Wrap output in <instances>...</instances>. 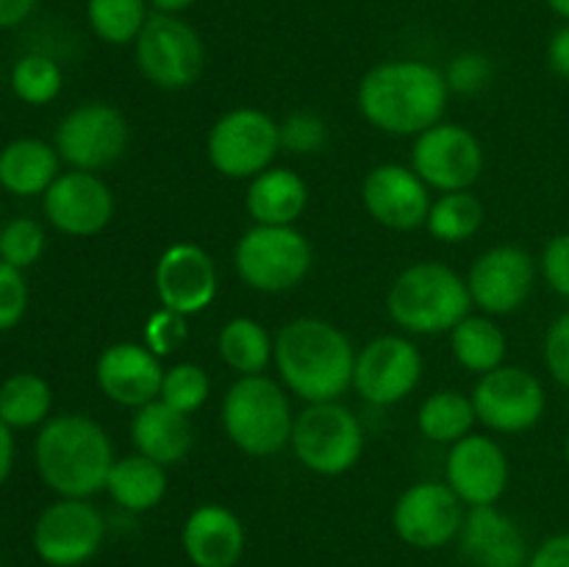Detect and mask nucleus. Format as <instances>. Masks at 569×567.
<instances>
[{
    "mask_svg": "<svg viewBox=\"0 0 569 567\" xmlns=\"http://www.w3.org/2000/svg\"><path fill=\"white\" fill-rule=\"evenodd\" d=\"M448 81L439 67L417 59H389L365 72L359 109L367 122L395 137H420L442 122Z\"/></svg>",
    "mask_w": 569,
    "mask_h": 567,
    "instance_id": "1",
    "label": "nucleus"
},
{
    "mask_svg": "<svg viewBox=\"0 0 569 567\" xmlns=\"http://www.w3.org/2000/svg\"><path fill=\"white\" fill-rule=\"evenodd\" d=\"M272 359L289 392L306 404L339 400L353 387V345L333 322L320 317L289 320L278 331Z\"/></svg>",
    "mask_w": 569,
    "mask_h": 567,
    "instance_id": "2",
    "label": "nucleus"
},
{
    "mask_svg": "<svg viewBox=\"0 0 569 567\" xmlns=\"http://www.w3.org/2000/svg\"><path fill=\"white\" fill-rule=\"evenodd\" d=\"M42 481L61 498H92L106 489L114 454L109 434L87 415L50 417L33 445Z\"/></svg>",
    "mask_w": 569,
    "mask_h": 567,
    "instance_id": "3",
    "label": "nucleus"
},
{
    "mask_svg": "<svg viewBox=\"0 0 569 567\" xmlns=\"http://www.w3.org/2000/svg\"><path fill=\"white\" fill-rule=\"evenodd\" d=\"M389 317L411 334L453 331L472 309L467 281L442 261H417L392 281Z\"/></svg>",
    "mask_w": 569,
    "mask_h": 567,
    "instance_id": "4",
    "label": "nucleus"
},
{
    "mask_svg": "<svg viewBox=\"0 0 569 567\" xmlns=\"http://www.w3.org/2000/svg\"><path fill=\"white\" fill-rule=\"evenodd\" d=\"M295 417L281 384L261 376H239L222 398V428L248 456H276L292 439Z\"/></svg>",
    "mask_w": 569,
    "mask_h": 567,
    "instance_id": "5",
    "label": "nucleus"
},
{
    "mask_svg": "<svg viewBox=\"0 0 569 567\" xmlns=\"http://www.w3.org/2000/svg\"><path fill=\"white\" fill-rule=\"evenodd\" d=\"M289 445L306 470L317 476H342L361 459L365 428L339 400L309 404L295 417Z\"/></svg>",
    "mask_w": 569,
    "mask_h": 567,
    "instance_id": "6",
    "label": "nucleus"
},
{
    "mask_svg": "<svg viewBox=\"0 0 569 567\" xmlns=\"http://www.w3.org/2000/svg\"><path fill=\"white\" fill-rule=\"evenodd\" d=\"M239 278L256 292H287L311 270V245L295 226H253L233 248Z\"/></svg>",
    "mask_w": 569,
    "mask_h": 567,
    "instance_id": "7",
    "label": "nucleus"
},
{
    "mask_svg": "<svg viewBox=\"0 0 569 567\" xmlns=\"http://www.w3.org/2000/svg\"><path fill=\"white\" fill-rule=\"evenodd\" d=\"M281 150V126L261 109H231L211 126L206 153L220 176L242 181L272 165Z\"/></svg>",
    "mask_w": 569,
    "mask_h": 567,
    "instance_id": "8",
    "label": "nucleus"
},
{
    "mask_svg": "<svg viewBox=\"0 0 569 567\" xmlns=\"http://www.w3.org/2000/svg\"><path fill=\"white\" fill-rule=\"evenodd\" d=\"M133 50H137V64L142 76L153 87L170 89V92L192 87L206 64L203 39L178 14L153 11L133 42Z\"/></svg>",
    "mask_w": 569,
    "mask_h": 567,
    "instance_id": "9",
    "label": "nucleus"
},
{
    "mask_svg": "<svg viewBox=\"0 0 569 567\" xmlns=\"http://www.w3.org/2000/svg\"><path fill=\"white\" fill-rule=\"evenodd\" d=\"M106 517L89 498H59L33 523V550L48 567H81L98 556Z\"/></svg>",
    "mask_w": 569,
    "mask_h": 567,
    "instance_id": "10",
    "label": "nucleus"
},
{
    "mask_svg": "<svg viewBox=\"0 0 569 567\" xmlns=\"http://www.w3.org/2000/svg\"><path fill=\"white\" fill-rule=\"evenodd\" d=\"M131 142V126L117 106L81 103L56 128V150L72 170L98 172L122 159Z\"/></svg>",
    "mask_w": 569,
    "mask_h": 567,
    "instance_id": "11",
    "label": "nucleus"
},
{
    "mask_svg": "<svg viewBox=\"0 0 569 567\" xmlns=\"http://www.w3.org/2000/svg\"><path fill=\"white\" fill-rule=\"evenodd\" d=\"M476 417L498 434H522L537 426L548 409L542 381L526 367L500 365L483 372L472 389Z\"/></svg>",
    "mask_w": 569,
    "mask_h": 567,
    "instance_id": "12",
    "label": "nucleus"
},
{
    "mask_svg": "<svg viewBox=\"0 0 569 567\" xmlns=\"http://www.w3.org/2000/svg\"><path fill=\"white\" fill-rule=\"evenodd\" d=\"M465 515V504L448 481H420L395 500L392 528L411 548L437 550L459 539Z\"/></svg>",
    "mask_w": 569,
    "mask_h": 567,
    "instance_id": "13",
    "label": "nucleus"
},
{
    "mask_svg": "<svg viewBox=\"0 0 569 567\" xmlns=\"http://www.w3.org/2000/svg\"><path fill=\"white\" fill-rule=\"evenodd\" d=\"M411 170L439 192L470 189L483 172V148L465 126L437 122L415 139Z\"/></svg>",
    "mask_w": 569,
    "mask_h": 567,
    "instance_id": "14",
    "label": "nucleus"
},
{
    "mask_svg": "<svg viewBox=\"0 0 569 567\" xmlns=\"http://www.w3.org/2000/svg\"><path fill=\"white\" fill-rule=\"evenodd\" d=\"M422 378V356L411 339L383 334L356 354L353 389L372 406H395L409 398Z\"/></svg>",
    "mask_w": 569,
    "mask_h": 567,
    "instance_id": "15",
    "label": "nucleus"
},
{
    "mask_svg": "<svg viewBox=\"0 0 569 567\" xmlns=\"http://www.w3.org/2000/svg\"><path fill=\"white\" fill-rule=\"evenodd\" d=\"M537 284V261L526 248L498 245L478 256L467 276L472 306L487 315H515L531 298Z\"/></svg>",
    "mask_w": 569,
    "mask_h": 567,
    "instance_id": "16",
    "label": "nucleus"
},
{
    "mask_svg": "<svg viewBox=\"0 0 569 567\" xmlns=\"http://www.w3.org/2000/svg\"><path fill=\"white\" fill-rule=\"evenodd\" d=\"M153 287L161 309L189 317L209 309L217 298V265L200 245L176 242L159 256Z\"/></svg>",
    "mask_w": 569,
    "mask_h": 567,
    "instance_id": "17",
    "label": "nucleus"
},
{
    "mask_svg": "<svg viewBox=\"0 0 569 567\" xmlns=\"http://www.w3.org/2000/svg\"><path fill=\"white\" fill-rule=\"evenodd\" d=\"M44 217L67 237H94L114 217V195L94 172H61L42 195Z\"/></svg>",
    "mask_w": 569,
    "mask_h": 567,
    "instance_id": "18",
    "label": "nucleus"
},
{
    "mask_svg": "<svg viewBox=\"0 0 569 567\" xmlns=\"http://www.w3.org/2000/svg\"><path fill=\"white\" fill-rule=\"evenodd\" d=\"M445 481L467 509L495 506L509 487V456L495 439L483 434H467L465 439L450 445Z\"/></svg>",
    "mask_w": 569,
    "mask_h": 567,
    "instance_id": "19",
    "label": "nucleus"
},
{
    "mask_svg": "<svg viewBox=\"0 0 569 567\" xmlns=\"http://www.w3.org/2000/svg\"><path fill=\"white\" fill-rule=\"evenodd\" d=\"M428 183L417 176L411 167L403 165H378L367 172L361 200L367 215L383 228L392 231H415L426 226L431 211V195Z\"/></svg>",
    "mask_w": 569,
    "mask_h": 567,
    "instance_id": "20",
    "label": "nucleus"
},
{
    "mask_svg": "<svg viewBox=\"0 0 569 567\" xmlns=\"http://www.w3.org/2000/svg\"><path fill=\"white\" fill-rule=\"evenodd\" d=\"M459 550L472 567H528L531 545L515 517L495 506H470L459 531Z\"/></svg>",
    "mask_w": 569,
    "mask_h": 567,
    "instance_id": "21",
    "label": "nucleus"
},
{
    "mask_svg": "<svg viewBox=\"0 0 569 567\" xmlns=\"http://www.w3.org/2000/svg\"><path fill=\"white\" fill-rule=\"evenodd\" d=\"M100 392L120 406H139L159 400L164 367L148 345L117 342L98 356L94 365Z\"/></svg>",
    "mask_w": 569,
    "mask_h": 567,
    "instance_id": "22",
    "label": "nucleus"
},
{
    "mask_svg": "<svg viewBox=\"0 0 569 567\" xmlns=\"http://www.w3.org/2000/svg\"><path fill=\"white\" fill-rule=\"evenodd\" d=\"M244 545L248 534L242 520L228 506L203 504L183 520L181 548L192 567H237Z\"/></svg>",
    "mask_w": 569,
    "mask_h": 567,
    "instance_id": "23",
    "label": "nucleus"
},
{
    "mask_svg": "<svg viewBox=\"0 0 569 567\" xmlns=\"http://www.w3.org/2000/svg\"><path fill=\"white\" fill-rule=\"evenodd\" d=\"M131 439L137 454L170 467L189 456L194 445V428L189 415L172 409L164 400H150L139 406L131 420Z\"/></svg>",
    "mask_w": 569,
    "mask_h": 567,
    "instance_id": "24",
    "label": "nucleus"
},
{
    "mask_svg": "<svg viewBox=\"0 0 569 567\" xmlns=\"http://www.w3.org/2000/svg\"><path fill=\"white\" fill-rule=\"evenodd\" d=\"M309 206V187L289 167H267L250 178L244 209L256 226H295Z\"/></svg>",
    "mask_w": 569,
    "mask_h": 567,
    "instance_id": "25",
    "label": "nucleus"
},
{
    "mask_svg": "<svg viewBox=\"0 0 569 567\" xmlns=\"http://www.w3.org/2000/svg\"><path fill=\"white\" fill-rule=\"evenodd\" d=\"M61 156L56 145L42 139H14L0 150V187L17 198L44 195L61 176Z\"/></svg>",
    "mask_w": 569,
    "mask_h": 567,
    "instance_id": "26",
    "label": "nucleus"
},
{
    "mask_svg": "<svg viewBox=\"0 0 569 567\" xmlns=\"http://www.w3.org/2000/svg\"><path fill=\"white\" fill-rule=\"evenodd\" d=\"M106 493L111 495L120 509L131 515H144L156 509L167 495V472L164 465L148 459L142 454L122 456L111 465L109 478H106Z\"/></svg>",
    "mask_w": 569,
    "mask_h": 567,
    "instance_id": "27",
    "label": "nucleus"
},
{
    "mask_svg": "<svg viewBox=\"0 0 569 567\" xmlns=\"http://www.w3.org/2000/svg\"><path fill=\"white\" fill-rule=\"evenodd\" d=\"M222 361L239 376H261L276 356V339L253 317H233L217 337Z\"/></svg>",
    "mask_w": 569,
    "mask_h": 567,
    "instance_id": "28",
    "label": "nucleus"
},
{
    "mask_svg": "<svg viewBox=\"0 0 569 567\" xmlns=\"http://www.w3.org/2000/svg\"><path fill=\"white\" fill-rule=\"evenodd\" d=\"M450 350L465 370L483 376V372H492L503 365L509 342H506L503 328L495 320L467 315L450 331Z\"/></svg>",
    "mask_w": 569,
    "mask_h": 567,
    "instance_id": "29",
    "label": "nucleus"
},
{
    "mask_svg": "<svg viewBox=\"0 0 569 567\" xmlns=\"http://www.w3.org/2000/svg\"><path fill=\"white\" fill-rule=\"evenodd\" d=\"M476 420L472 398H467L459 389H439V392L428 395L417 415L422 437L437 445H453L465 439L467 434H472Z\"/></svg>",
    "mask_w": 569,
    "mask_h": 567,
    "instance_id": "30",
    "label": "nucleus"
},
{
    "mask_svg": "<svg viewBox=\"0 0 569 567\" xmlns=\"http://www.w3.org/2000/svg\"><path fill=\"white\" fill-rule=\"evenodd\" d=\"M53 392L37 372H14L0 384V420L9 428H33L50 420Z\"/></svg>",
    "mask_w": 569,
    "mask_h": 567,
    "instance_id": "31",
    "label": "nucleus"
},
{
    "mask_svg": "<svg viewBox=\"0 0 569 567\" xmlns=\"http://www.w3.org/2000/svg\"><path fill=\"white\" fill-rule=\"evenodd\" d=\"M483 217L487 211H483L481 200L470 189H459V192H442L433 200L426 228L439 242L456 245L476 237L483 226Z\"/></svg>",
    "mask_w": 569,
    "mask_h": 567,
    "instance_id": "32",
    "label": "nucleus"
},
{
    "mask_svg": "<svg viewBox=\"0 0 569 567\" xmlns=\"http://www.w3.org/2000/svg\"><path fill=\"white\" fill-rule=\"evenodd\" d=\"M87 20L106 44H131L150 20L148 0H87Z\"/></svg>",
    "mask_w": 569,
    "mask_h": 567,
    "instance_id": "33",
    "label": "nucleus"
},
{
    "mask_svg": "<svg viewBox=\"0 0 569 567\" xmlns=\"http://www.w3.org/2000/svg\"><path fill=\"white\" fill-rule=\"evenodd\" d=\"M61 83H64L61 67L44 53H28L11 67V89L28 106H44L56 100Z\"/></svg>",
    "mask_w": 569,
    "mask_h": 567,
    "instance_id": "34",
    "label": "nucleus"
},
{
    "mask_svg": "<svg viewBox=\"0 0 569 567\" xmlns=\"http://www.w3.org/2000/svg\"><path fill=\"white\" fill-rule=\"evenodd\" d=\"M209 392L211 381L203 367L192 365V361H181V365H172L170 370H164L159 400L183 411V415H192L209 400Z\"/></svg>",
    "mask_w": 569,
    "mask_h": 567,
    "instance_id": "35",
    "label": "nucleus"
},
{
    "mask_svg": "<svg viewBox=\"0 0 569 567\" xmlns=\"http://www.w3.org/2000/svg\"><path fill=\"white\" fill-rule=\"evenodd\" d=\"M44 253V231L31 217H14L0 228V259L6 265L26 270L37 265L39 256Z\"/></svg>",
    "mask_w": 569,
    "mask_h": 567,
    "instance_id": "36",
    "label": "nucleus"
},
{
    "mask_svg": "<svg viewBox=\"0 0 569 567\" xmlns=\"http://www.w3.org/2000/svg\"><path fill=\"white\" fill-rule=\"evenodd\" d=\"M328 128L311 111H295L281 122V148L289 153H317L326 148Z\"/></svg>",
    "mask_w": 569,
    "mask_h": 567,
    "instance_id": "37",
    "label": "nucleus"
},
{
    "mask_svg": "<svg viewBox=\"0 0 569 567\" xmlns=\"http://www.w3.org/2000/svg\"><path fill=\"white\" fill-rule=\"evenodd\" d=\"M445 81H448V89H453V92H481L492 81V61L483 53H478V50H467V53H459L450 61L448 70H445Z\"/></svg>",
    "mask_w": 569,
    "mask_h": 567,
    "instance_id": "38",
    "label": "nucleus"
},
{
    "mask_svg": "<svg viewBox=\"0 0 569 567\" xmlns=\"http://www.w3.org/2000/svg\"><path fill=\"white\" fill-rule=\"evenodd\" d=\"M28 309V284L22 270L0 259V331H9Z\"/></svg>",
    "mask_w": 569,
    "mask_h": 567,
    "instance_id": "39",
    "label": "nucleus"
},
{
    "mask_svg": "<svg viewBox=\"0 0 569 567\" xmlns=\"http://www.w3.org/2000/svg\"><path fill=\"white\" fill-rule=\"evenodd\" d=\"M183 339H187V317L178 311L159 309L144 326V345L156 356L172 354L176 348H181Z\"/></svg>",
    "mask_w": 569,
    "mask_h": 567,
    "instance_id": "40",
    "label": "nucleus"
},
{
    "mask_svg": "<svg viewBox=\"0 0 569 567\" xmlns=\"http://www.w3.org/2000/svg\"><path fill=\"white\" fill-rule=\"evenodd\" d=\"M545 365L556 384L569 392V309L556 317L545 334Z\"/></svg>",
    "mask_w": 569,
    "mask_h": 567,
    "instance_id": "41",
    "label": "nucleus"
},
{
    "mask_svg": "<svg viewBox=\"0 0 569 567\" xmlns=\"http://www.w3.org/2000/svg\"><path fill=\"white\" fill-rule=\"evenodd\" d=\"M539 270H542L548 287L569 300V231L548 239L542 259H539Z\"/></svg>",
    "mask_w": 569,
    "mask_h": 567,
    "instance_id": "42",
    "label": "nucleus"
},
{
    "mask_svg": "<svg viewBox=\"0 0 569 567\" xmlns=\"http://www.w3.org/2000/svg\"><path fill=\"white\" fill-rule=\"evenodd\" d=\"M528 567H569V531L550 534L531 550Z\"/></svg>",
    "mask_w": 569,
    "mask_h": 567,
    "instance_id": "43",
    "label": "nucleus"
},
{
    "mask_svg": "<svg viewBox=\"0 0 569 567\" xmlns=\"http://www.w3.org/2000/svg\"><path fill=\"white\" fill-rule=\"evenodd\" d=\"M548 64L556 76L569 78V22L559 26L548 42Z\"/></svg>",
    "mask_w": 569,
    "mask_h": 567,
    "instance_id": "44",
    "label": "nucleus"
},
{
    "mask_svg": "<svg viewBox=\"0 0 569 567\" xmlns=\"http://www.w3.org/2000/svg\"><path fill=\"white\" fill-rule=\"evenodd\" d=\"M39 0H0V28H14L31 17Z\"/></svg>",
    "mask_w": 569,
    "mask_h": 567,
    "instance_id": "45",
    "label": "nucleus"
},
{
    "mask_svg": "<svg viewBox=\"0 0 569 567\" xmlns=\"http://www.w3.org/2000/svg\"><path fill=\"white\" fill-rule=\"evenodd\" d=\"M11 467H14V437H11V428L0 420V487L11 476Z\"/></svg>",
    "mask_w": 569,
    "mask_h": 567,
    "instance_id": "46",
    "label": "nucleus"
},
{
    "mask_svg": "<svg viewBox=\"0 0 569 567\" xmlns=\"http://www.w3.org/2000/svg\"><path fill=\"white\" fill-rule=\"evenodd\" d=\"M150 9L159 11V14H181V11L192 9L198 0H148Z\"/></svg>",
    "mask_w": 569,
    "mask_h": 567,
    "instance_id": "47",
    "label": "nucleus"
},
{
    "mask_svg": "<svg viewBox=\"0 0 569 567\" xmlns=\"http://www.w3.org/2000/svg\"><path fill=\"white\" fill-rule=\"evenodd\" d=\"M545 3L550 6V11H553V14H559L561 20L569 22V0H545Z\"/></svg>",
    "mask_w": 569,
    "mask_h": 567,
    "instance_id": "48",
    "label": "nucleus"
},
{
    "mask_svg": "<svg viewBox=\"0 0 569 567\" xmlns=\"http://www.w3.org/2000/svg\"><path fill=\"white\" fill-rule=\"evenodd\" d=\"M565 461H567V467H569V431H567V439H565Z\"/></svg>",
    "mask_w": 569,
    "mask_h": 567,
    "instance_id": "49",
    "label": "nucleus"
}]
</instances>
